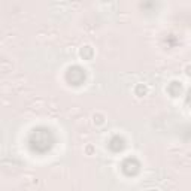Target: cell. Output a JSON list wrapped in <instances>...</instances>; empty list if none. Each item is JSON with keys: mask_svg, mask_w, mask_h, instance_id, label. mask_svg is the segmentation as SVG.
Segmentation results:
<instances>
[{"mask_svg": "<svg viewBox=\"0 0 191 191\" xmlns=\"http://www.w3.org/2000/svg\"><path fill=\"white\" fill-rule=\"evenodd\" d=\"M185 73H187L188 76H191V66H187V67H185Z\"/></svg>", "mask_w": 191, "mask_h": 191, "instance_id": "cell-1", "label": "cell"}]
</instances>
